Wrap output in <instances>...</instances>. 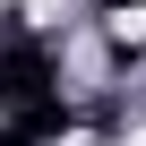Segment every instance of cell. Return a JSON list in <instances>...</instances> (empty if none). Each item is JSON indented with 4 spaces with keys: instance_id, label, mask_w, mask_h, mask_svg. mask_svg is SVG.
<instances>
[{
    "instance_id": "cell-1",
    "label": "cell",
    "mask_w": 146,
    "mask_h": 146,
    "mask_svg": "<svg viewBox=\"0 0 146 146\" xmlns=\"http://www.w3.org/2000/svg\"><path fill=\"white\" fill-rule=\"evenodd\" d=\"M112 35H120V43H146V9H120V17H112Z\"/></svg>"
},
{
    "instance_id": "cell-2",
    "label": "cell",
    "mask_w": 146,
    "mask_h": 146,
    "mask_svg": "<svg viewBox=\"0 0 146 146\" xmlns=\"http://www.w3.org/2000/svg\"><path fill=\"white\" fill-rule=\"evenodd\" d=\"M69 146H95V137H69Z\"/></svg>"
},
{
    "instance_id": "cell-3",
    "label": "cell",
    "mask_w": 146,
    "mask_h": 146,
    "mask_svg": "<svg viewBox=\"0 0 146 146\" xmlns=\"http://www.w3.org/2000/svg\"><path fill=\"white\" fill-rule=\"evenodd\" d=\"M129 146H146V129H137V137H129Z\"/></svg>"
}]
</instances>
